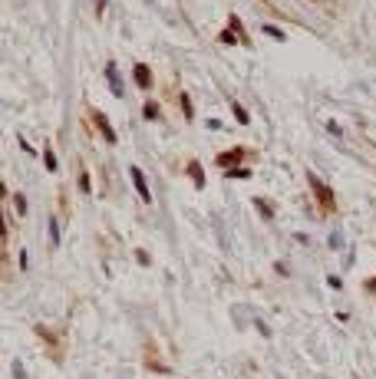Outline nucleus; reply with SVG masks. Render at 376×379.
Masks as SVG:
<instances>
[{"instance_id": "f257e3e1", "label": "nucleus", "mask_w": 376, "mask_h": 379, "mask_svg": "<svg viewBox=\"0 0 376 379\" xmlns=\"http://www.w3.org/2000/svg\"><path fill=\"white\" fill-rule=\"evenodd\" d=\"M307 182H310V191H313V198L320 201L323 211H337V195L323 185V178H317V172H307Z\"/></svg>"}, {"instance_id": "f03ea898", "label": "nucleus", "mask_w": 376, "mask_h": 379, "mask_svg": "<svg viewBox=\"0 0 376 379\" xmlns=\"http://www.w3.org/2000/svg\"><path fill=\"white\" fill-rule=\"evenodd\" d=\"M244 155H248V149H244V145H234V149L221 152V155L215 158V165H218V168H224V172H234V168L244 162Z\"/></svg>"}, {"instance_id": "7ed1b4c3", "label": "nucleus", "mask_w": 376, "mask_h": 379, "mask_svg": "<svg viewBox=\"0 0 376 379\" xmlns=\"http://www.w3.org/2000/svg\"><path fill=\"white\" fill-rule=\"evenodd\" d=\"M89 119L96 122V129H99V135H102V139H106V142H116V129H112V126H109V119L102 116L99 109H89Z\"/></svg>"}, {"instance_id": "20e7f679", "label": "nucleus", "mask_w": 376, "mask_h": 379, "mask_svg": "<svg viewBox=\"0 0 376 379\" xmlns=\"http://www.w3.org/2000/svg\"><path fill=\"white\" fill-rule=\"evenodd\" d=\"M129 178H132V185H135V191H139V198H142L145 205L152 201V191H149V185H145V175H142V168H129Z\"/></svg>"}, {"instance_id": "39448f33", "label": "nucleus", "mask_w": 376, "mask_h": 379, "mask_svg": "<svg viewBox=\"0 0 376 379\" xmlns=\"http://www.w3.org/2000/svg\"><path fill=\"white\" fill-rule=\"evenodd\" d=\"M106 79H109L112 96H122V93H125V89H122V79H119V69H116V63H106Z\"/></svg>"}, {"instance_id": "423d86ee", "label": "nucleus", "mask_w": 376, "mask_h": 379, "mask_svg": "<svg viewBox=\"0 0 376 379\" xmlns=\"http://www.w3.org/2000/svg\"><path fill=\"white\" fill-rule=\"evenodd\" d=\"M132 73H135V83H139L142 89H152V69H149L145 63H139V66L132 69Z\"/></svg>"}, {"instance_id": "0eeeda50", "label": "nucleus", "mask_w": 376, "mask_h": 379, "mask_svg": "<svg viewBox=\"0 0 376 379\" xmlns=\"http://www.w3.org/2000/svg\"><path fill=\"white\" fill-rule=\"evenodd\" d=\"M188 175H191L195 188H205V168H201V162H188Z\"/></svg>"}, {"instance_id": "6e6552de", "label": "nucleus", "mask_w": 376, "mask_h": 379, "mask_svg": "<svg viewBox=\"0 0 376 379\" xmlns=\"http://www.w3.org/2000/svg\"><path fill=\"white\" fill-rule=\"evenodd\" d=\"M261 30H264L267 36H274L277 43H284V40H287V33H284V30H277L274 23H261Z\"/></svg>"}, {"instance_id": "1a4fd4ad", "label": "nucleus", "mask_w": 376, "mask_h": 379, "mask_svg": "<svg viewBox=\"0 0 376 379\" xmlns=\"http://www.w3.org/2000/svg\"><path fill=\"white\" fill-rule=\"evenodd\" d=\"M231 112H234V119L241 122V126H248V109H244L241 102H238V99H234V102H231Z\"/></svg>"}, {"instance_id": "9d476101", "label": "nucleus", "mask_w": 376, "mask_h": 379, "mask_svg": "<svg viewBox=\"0 0 376 379\" xmlns=\"http://www.w3.org/2000/svg\"><path fill=\"white\" fill-rule=\"evenodd\" d=\"M158 112H162V109H158V102H155V99H149V102H145V109H142L145 119H158Z\"/></svg>"}, {"instance_id": "9b49d317", "label": "nucleus", "mask_w": 376, "mask_h": 379, "mask_svg": "<svg viewBox=\"0 0 376 379\" xmlns=\"http://www.w3.org/2000/svg\"><path fill=\"white\" fill-rule=\"evenodd\" d=\"M228 23H231V30L238 33V36H241V46H248V36H244V27H241V20H238V17L231 13V17H228Z\"/></svg>"}, {"instance_id": "f8f14e48", "label": "nucleus", "mask_w": 376, "mask_h": 379, "mask_svg": "<svg viewBox=\"0 0 376 379\" xmlns=\"http://www.w3.org/2000/svg\"><path fill=\"white\" fill-rule=\"evenodd\" d=\"M10 201H13V211H17V215H27V198H23L20 191H17V195H10Z\"/></svg>"}, {"instance_id": "ddd939ff", "label": "nucleus", "mask_w": 376, "mask_h": 379, "mask_svg": "<svg viewBox=\"0 0 376 379\" xmlns=\"http://www.w3.org/2000/svg\"><path fill=\"white\" fill-rule=\"evenodd\" d=\"M254 205H257V211L264 218H274V208H271V201H264V198H254Z\"/></svg>"}, {"instance_id": "4468645a", "label": "nucleus", "mask_w": 376, "mask_h": 379, "mask_svg": "<svg viewBox=\"0 0 376 379\" xmlns=\"http://www.w3.org/2000/svg\"><path fill=\"white\" fill-rule=\"evenodd\" d=\"M60 244V224H56V218H50V248Z\"/></svg>"}, {"instance_id": "2eb2a0df", "label": "nucleus", "mask_w": 376, "mask_h": 379, "mask_svg": "<svg viewBox=\"0 0 376 379\" xmlns=\"http://www.w3.org/2000/svg\"><path fill=\"white\" fill-rule=\"evenodd\" d=\"M218 40H221L224 46H234V43H238V40H241V36H238V33H234V30H224L221 36H218Z\"/></svg>"}, {"instance_id": "dca6fc26", "label": "nucleus", "mask_w": 376, "mask_h": 379, "mask_svg": "<svg viewBox=\"0 0 376 379\" xmlns=\"http://www.w3.org/2000/svg\"><path fill=\"white\" fill-rule=\"evenodd\" d=\"M43 165L50 168V172H56V155H53V145H50V149L43 152Z\"/></svg>"}, {"instance_id": "f3484780", "label": "nucleus", "mask_w": 376, "mask_h": 379, "mask_svg": "<svg viewBox=\"0 0 376 379\" xmlns=\"http://www.w3.org/2000/svg\"><path fill=\"white\" fill-rule=\"evenodd\" d=\"M178 106H182V112H185V119H191V116H195V112H191V102H188V96H182V102H178Z\"/></svg>"}, {"instance_id": "a211bd4d", "label": "nucleus", "mask_w": 376, "mask_h": 379, "mask_svg": "<svg viewBox=\"0 0 376 379\" xmlns=\"http://www.w3.org/2000/svg\"><path fill=\"white\" fill-rule=\"evenodd\" d=\"M228 178H251V172L248 168H234V172H228Z\"/></svg>"}, {"instance_id": "6ab92c4d", "label": "nucleus", "mask_w": 376, "mask_h": 379, "mask_svg": "<svg viewBox=\"0 0 376 379\" xmlns=\"http://www.w3.org/2000/svg\"><path fill=\"white\" fill-rule=\"evenodd\" d=\"M327 284H330L333 290H340V287H343V284H340V277H333V274H330V277H327Z\"/></svg>"}, {"instance_id": "aec40b11", "label": "nucleus", "mask_w": 376, "mask_h": 379, "mask_svg": "<svg viewBox=\"0 0 376 379\" xmlns=\"http://www.w3.org/2000/svg\"><path fill=\"white\" fill-rule=\"evenodd\" d=\"M106 13V0H96V17H102Z\"/></svg>"}, {"instance_id": "412c9836", "label": "nucleus", "mask_w": 376, "mask_h": 379, "mask_svg": "<svg viewBox=\"0 0 376 379\" xmlns=\"http://www.w3.org/2000/svg\"><path fill=\"white\" fill-rule=\"evenodd\" d=\"M13 376H17V379H27V376H23V366H20V363H13Z\"/></svg>"}, {"instance_id": "4be33fe9", "label": "nucleus", "mask_w": 376, "mask_h": 379, "mask_svg": "<svg viewBox=\"0 0 376 379\" xmlns=\"http://www.w3.org/2000/svg\"><path fill=\"white\" fill-rule=\"evenodd\" d=\"M366 290H370V293L376 290V277H373V281H366Z\"/></svg>"}]
</instances>
